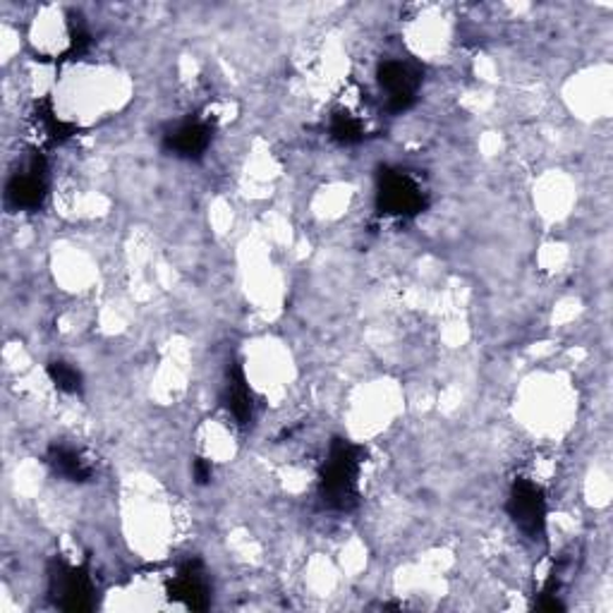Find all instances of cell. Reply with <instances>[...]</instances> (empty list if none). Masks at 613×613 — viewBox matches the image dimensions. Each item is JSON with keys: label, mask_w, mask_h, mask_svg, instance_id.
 Masks as SVG:
<instances>
[{"label": "cell", "mask_w": 613, "mask_h": 613, "mask_svg": "<svg viewBox=\"0 0 613 613\" xmlns=\"http://www.w3.org/2000/svg\"><path fill=\"white\" fill-rule=\"evenodd\" d=\"M364 460V448L348 439H333L329 456L319 473V494L324 506L350 510L358 506V484Z\"/></svg>", "instance_id": "obj_1"}, {"label": "cell", "mask_w": 613, "mask_h": 613, "mask_svg": "<svg viewBox=\"0 0 613 613\" xmlns=\"http://www.w3.org/2000/svg\"><path fill=\"white\" fill-rule=\"evenodd\" d=\"M427 208V192L417 177L402 168H381L377 181V212L386 218L408 221Z\"/></svg>", "instance_id": "obj_2"}, {"label": "cell", "mask_w": 613, "mask_h": 613, "mask_svg": "<svg viewBox=\"0 0 613 613\" xmlns=\"http://www.w3.org/2000/svg\"><path fill=\"white\" fill-rule=\"evenodd\" d=\"M506 510L523 535L532 542H544L546 537V496L539 484L518 477L513 481Z\"/></svg>", "instance_id": "obj_3"}, {"label": "cell", "mask_w": 613, "mask_h": 613, "mask_svg": "<svg viewBox=\"0 0 613 613\" xmlns=\"http://www.w3.org/2000/svg\"><path fill=\"white\" fill-rule=\"evenodd\" d=\"M48 592L62 611H89L94 609V583L87 566L56 558L48 573Z\"/></svg>", "instance_id": "obj_4"}, {"label": "cell", "mask_w": 613, "mask_h": 613, "mask_svg": "<svg viewBox=\"0 0 613 613\" xmlns=\"http://www.w3.org/2000/svg\"><path fill=\"white\" fill-rule=\"evenodd\" d=\"M379 85L386 91V108L391 113L408 110L415 99L419 85H422V72H419L408 60H383L379 66Z\"/></svg>", "instance_id": "obj_5"}, {"label": "cell", "mask_w": 613, "mask_h": 613, "mask_svg": "<svg viewBox=\"0 0 613 613\" xmlns=\"http://www.w3.org/2000/svg\"><path fill=\"white\" fill-rule=\"evenodd\" d=\"M46 195V164L37 154L35 158L27 160V166H22L18 173H12L6 187V202L8 206L18 208V212H37V208L43 206Z\"/></svg>", "instance_id": "obj_6"}, {"label": "cell", "mask_w": 613, "mask_h": 613, "mask_svg": "<svg viewBox=\"0 0 613 613\" xmlns=\"http://www.w3.org/2000/svg\"><path fill=\"white\" fill-rule=\"evenodd\" d=\"M214 127L202 118L185 120L164 137V147L168 154L185 158V160H197L212 147Z\"/></svg>", "instance_id": "obj_7"}, {"label": "cell", "mask_w": 613, "mask_h": 613, "mask_svg": "<svg viewBox=\"0 0 613 613\" xmlns=\"http://www.w3.org/2000/svg\"><path fill=\"white\" fill-rule=\"evenodd\" d=\"M223 406L228 410V415L235 419L237 427H250L254 422L256 415V398L254 391L250 389L245 369H242L237 362L228 367V374H225L223 383Z\"/></svg>", "instance_id": "obj_8"}, {"label": "cell", "mask_w": 613, "mask_h": 613, "mask_svg": "<svg viewBox=\"0 0 613 613\" xmlns=\"http://www.w3.org/2000/svg\"><path fill=\"white\" fill-rule=\"evenodd\" d=\"M171 600L185 604L187 609H206L208 606V580L204 573L202 561L183 563L173 575V583L168 585Z\"/></svg>", "instance_id": "obj_9"}, {"label": "cell", "mask_w": 613, "mask_h": 613, "mask_svg": "<svg viewBox=\"0 0 613 613\" xmlns=\"http://www.w3.org/2000/svg\"><path fill=\"white\" fill-rule=\"evenodd\" d=\"M46 463L51 465V470H53L58 477L68 479V481H72V484H85V481H89L91 475H94L89 460H87L82 454H79L77 448L66 446V444L48 448Z\"/></svg>", "instance_id": "obj_10"}, {"label": "cell", "mask_w": 613, "mask_h": 613, "mask_svg": "<svg viewBox=\"0 0 613 613\" xmlns=\"http://www.w3.org/2000/svg\"><path fill=\"white\" fill-rule=\"evenodd\" d=\"M48 372V379L53 381V386L58 391L68 393V396H77L82 393L85 389V379H82V372H79L77 367H72L70 362H62V360H56L46 367Z\"/></svg>", "instance_id": "obj_11"}, {"label": "cell", "mask_w": 613, "mask_h": 613, "mask_svg": "<svg viewBox=\"0 0 613 613\" xmlns=\"http://www.w3.org/2000/svg\"><path fill=\"white\" fill-rule=\"evenodd\" d=\"M331 137L341 144H358L364 139V125L348 110L333 113Z\"/></svg>", "instance_id": "obj_12"}, {"label": "cell", "mask_w": 613, "mask_h": 613, "mask_svg": "<svg viewBox=\"0 0 613 613\" xmlns=\"http://www.w3.org/2000/svg\"><path fill=\"white\" fill-rule=\"evenodd\" d=\"M192 477H195V481L200 484V487H204V484H208L214 479V465L212 460H206V458H195L192 460Z\"/></svg>", "instance_id": "obj_13"}]
</instances>
